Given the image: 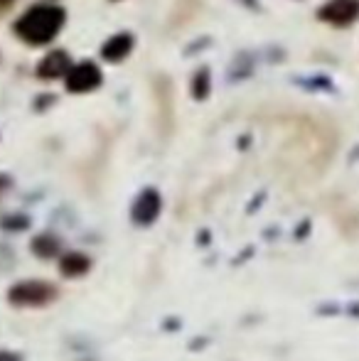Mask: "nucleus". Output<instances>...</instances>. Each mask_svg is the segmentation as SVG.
<instances>
[{
    "label": "nucleus",
    "mask_w": 359,
    "mask_h": 361,
    "mask_svg": "<svg viewBox=\"0 0 359 361\" xmlns=\"http://www.w3.org/2000/svg\"><path fill=\"white\" fill-rule=\"evenodd\" d=\"M30 248H32V253L37 258H54L62 251V241L57 236H52V233H39V236L32 238Z\"/></svg>",
    "instance_id": "1a4fd4ad"
},
{
    "label": "nucleus",
    "mask_w": 359,
    "mask_h": 361,
    "mask_svg": "<svg viewBox=\"0 0 359 361\" xmlns=\"http://www.w3.org/2000/svg\"><path fill=\"white\" fill-rule=\"evenodd\" d=\"M0 361H20V354L8 352V349H0Z\"/></svg>",
    "instance_id": "f8f14e48"
},
{
    "label": "nucleus",
    "mask_w": 359,
    "mask_h": 361,
    "mask_svg": "<svg viewBox=\"0 0 359 361\" xmlns=\"http://www.w3.org/2000/svg\"><path fill=\"white\" fill-rule=\"evenodd\" d=\"M64 23H67V13L64 8L52 3L32 5L30 10H25L15 23V35L23 42L39 47V44H49L59 32H62Z\"/></svg>",
    "instance_id": "f257e3e1"
},
{
    "label": "nucleus",
    "mask_w": 359,
    "mask_h": 361,
    "mask_svg": "<svg viewBox=\"0 0 359 361\" xmlns=\"http://www.w3.org/2000/svg\"><path fill=\"white\" fill-rule=\"evenodd\" d=\"M72 69V59H69L67 52H49L42 62L37 64V76L42 79H59V76H67V72Z\"/></svg>",
    "instance_id": "423d86ee"
},
{
    "label": "nucleus",
    "mask_w": 359,
    "mask_h": 361,
    "mask_svg": "<svg viewBox=\"0 0 359 361\" xmlns=\"http://www.w3.org/2000/svg\"><path fill=\"white\" fill-rule=\"evenodd\" d=\"M104 74L94 62H79L72 64V69L67 72V89L72 94H89V91L99 89Z\"/></svg>",
    "instance_id": "20e7f679"
},
{
    "label": "nucleus",
    "mask_w": 359,
    "mask_h": 361,
    "mask_svg": "<svg viewBox=\"0 0 359 361\" xmlns=\"http://www.w3.org/2000/svg\"><path fill=\"white\" fill-rule=\"evenodd\" d=\"M160 209H163V200H160L158 192L148 187V190H143L135 197L133 207H130V219L138 226H150L160 216Z\"/></svg>",
    "instance_id": "39448f33"
},
{
    "label": "nucleus",
    "mask_w": 359,
    "mask_h": 361,
    "mask_svg": "<svg viewBox=\"0 0 359 361\" xmlns=\"http://www.w3.org/2000/svg\"><path fill=\"white\" fill-rule=\"evenodd\" d=\"M130 49H133V37H130L128 32H118L104 42V47H101V57H104L106 62H121V59L128 57Z\"/></svg>",
    "instance_id": "0eeeda50"
},
{
    "label": "nucleus",
    "mask_w": 359,
    "mask_h": 361,
    "mask_svg": "<svg viewBox=\"0 0 359 361\" xmlns=\"http://www.w3.org/2000/svg\"><path fill=\"white\" fill-rule=\"evenodd\" d=\"M317 18L332 27H347L359 20V0H327L317 10Z\"/></svg>",
    "instance_id": "7ed1b4c3"
},
{
    "label": "nucleus",
    "mask_w": 359,
    "mask_h": 361,
    "mask_svg": "<svg viewBox=\"0 0 359 361\" xmlns=\"http://www.w3.org/2000/svg\"><path fill=\"white\" fill-rule=\"evenodd\" d=\"M57 300V288L47 281H23L8 290V302L15 307H44Z\"/></svg>",
    "instance_id": "f03ea898"
},
{
    "label": "nucleus",
    "mask_w": 359,
    "mask_h": 361,
    "mask_svg": "<svg viewBox=\"0 0 359 361\" xmlns=\"http://www.w3.org/2000/svg\"><path fill=\"white\" fill-rule=\"evenodd\" d=\"M13 3H15V0H0V15L8 13V10L13 8Z\"/></svg>",
    "instance_id": "4468645a"
},
{
    "label": "nucleus",
    "mask_w": 359,
    "mask_h": 361,
    "mask_svg": "<svg viewBox=\"0 0 359 361\" xmlns=\"http://www.w3.org/2000/svg\"><path fill=\"white\" fill-rule=\"evenodd\" d=\"M10 185H13V180H10L8 175H0V197H3L5 192L10 190Z\"/></svg>",
    "instance_id": "ddd939ff"
},
{
    "label": "nucleus",
    "mask_w": 359,
    "mask_h": 361,
    "mask_svg": "<svg viewBox=\"0 0 359 361\" xmlns=\"http://www.w3.org/2000/svg\"><path fill=\"white\" fill-rule=\"evenodd\" d=\"M0 226L10 228V231H23V228L30 226V219L23 214H15V216H3L0 219Z\"/></svg>",
    "instance_id": "9b49d317"
},
{
    "label": "nucleus",
    "mask_w": 359,
    "mask_h": 361,
    "mask_svg": "<svg viewBox=\"0 0 359 361\" xmlns=\"http://www.w3.org/2000/svg\"><path fill=\"white\" fill-rule=\"evenodd\" d=\"M209 89H212V79H209V69L202 67L200 72H195L192 76V96L197 101H205L209 96Z\"/></svg>",
    "instance_id": "9d476101"
},
{
    "label": "nucleus",
    "mask_w": 359,
    "mask_h": 361,
    "mask_svg": "<svg viewBox=\"0 0 359 361\" xmlns=\"http://www.w3.org/2000/svg\"><path fill=\"white\" fill-rule=\"evenodd\" d=\"M91 268V258L87 253H79V251H69L59 258V273L67 278H79L84 273H89Z\"/></svg>",
    "instance_id": "6e6552de"
}]
</instances>
